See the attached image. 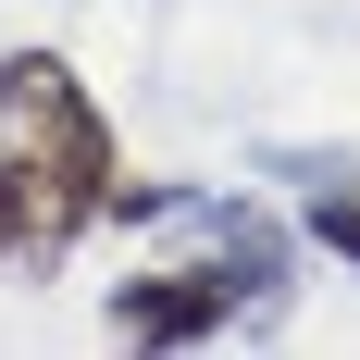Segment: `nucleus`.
<instances>
[{"label": "nucleus", "mask_w": 360, "mask_h": 360, "mask_svg": "<svg viewBox=\"0 0 360 360\" xmlns=\"http://www.w3.org/2000/svg\"><path fill=\"white\" fill-rule=\"evenodd\" d=\"M0 174L25 199V261H63L112 212L124 149H112L100 100H87V75L63 50H0Z\"/></svg>", "instance_id": "1"}, {"label": "nucleus", "mask_w": 360, "mask_h": 360, "mask_svg": "<svg viewBox=\"0 0 360 360\" xmlns=\"http://www.w3.org/2000/svg\"><path fill=\"white\" fill-rule=\"evenodd\" d=\"M162 224H199V236H212V274H236V298H274V286H286V224L249 212V199H199V186H174Z\"/></svg>", "instance_id": "3"}, {"label": "nucleus", "mask_w": 360, "mask_h": 360, "mask_svg": "<svg viewBox=\"0 0 360 360\" xmlns=\"http://www.w3.org/2000/svg\"><path fill=\"white\" fill-rule=\"evenodd\" d=\"M0 261H25V199H13V174H0Z\"/></svg>", "instance_id": "5"}, {"label": "nucleus", "mask_w": 360, "mask_h": 360, "mask_svg": "<svg viewBox=\"0 0 360 360\" xmlns=\"http://www.w3.org/2000/svg\"><path fill=\"white\" fill-rule=\"evenodd\" d=\"M311 249H335V261H348V274H360V186H311Z\"/></svg>", "instance_id": "4"}, {"label": "nucleus", "mask_w": 360, "mask_h": 360, "mask_svg": "<svg viewBox=\"0 0 360 360\" xmlns=\"http://www.w3.org/2000/svg\"><path fill=\"white\" fill-rule=\"evenodd\" d=\"M236 323V274L212 261H174V274H124L112 286V335H137V348H212Z\"/></svg>", "instance_id": "2"}]
</instances>
